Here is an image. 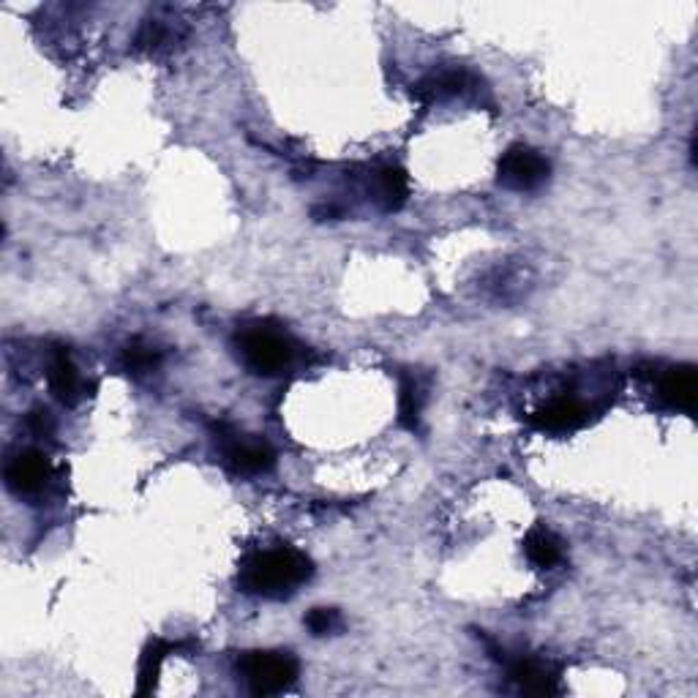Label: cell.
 <instances>
[{"label": "cell", "mask_w": 698, "mask_h": 698, "mask_svg": "<svg viewBox=\"0 0 698 698\" xmlns=\"http://www.w3.org/2000/svg\"><path fill=\"white\" fill-rule=\"evenodd\" d=\"M314 576L312 557L292 546L265 548L243 559L238 570V587L251 598L287 600Z\"/></svg>", "instance_id": "6da1fadb"}, {"label": "cell", "mask_w": 698, "mask_h": 698, "mask_svg": "<svg viewBox=\"0 0 698 698\" xmlns=\"http://www.w3.org/2000/svg\"><path fill=\"white\" fill-rule=\"evenodd\" d=\"M240 363L257 377H279L290 369L295 358V345L287 334L268 325H246L232 339Z\"/></svg>", "instance_id": "7a4b0ae2"}, {"label": "cell", "mask_w": 698, "mask_h": 698, "mask_svg": "<svg viewBox=\"0 0 698 698\" xmlns=\"http://www.w3.org/2000/svg\"><path fill=\"white\" fill-rule=\"evenodd\" d=\"M301 663L287 650H249L238 657V677L251 696H276L297 683Z\"/></svg>", "instance_id": "3957f363"}, {"label": "cell", "mask_w": 698, "mask_h": 698, "mask_svg": "<svg viewBox=\"0 0 698 698\" xmlns=\"http://www.w3.org/2000/svg\"><path fill=\"white\" fill-rule=\"evenodd\" d=\"M216 445L238 475H265L276 467V450L254 434H240L230 426H216Z\"/></svg>", "instance_id": "277c9868"}, {"label": "cell", "mask_w": 698, "mask_h": 698, "mask_svg": "<svg viewBox=\"0 0 698 698\" xmlns=\"http://www.w3.org/2000/svg\"><path fill=\"white\" fill-rule=\"evenodd\" d=\"M552 175V164L541 151L526 145H513L502 153L500 164H497V181L500 186L511 188V192H535Z\"/></svg>", "instance_id": "5b68a950"}, {"label": "cell", "mask_w": 698, "mask_h": 698, "mask_svg": "<svg viewBox=\"0 0 698 698\" xmlns=\"http://www.w3.org/2000/svg\"><path fill=\"white\" fill-rule=\"evenodd\" d=\"M508 668V677L519 685L522 694L530 696H557L563 694V677L559 668L552 663H543L541 657L516 655V657H500Z\"/></svg>", "instance_id": "8992f818"}, {"label": "cell", "mask_w": 698, "mask_h": 698, "mask_svg": "<svg viewBox=\"0 0 698 698\" xmlns=\"http://www.w3.org/2000/svg\"><path fill=\"white\" fill-rule=\"evenodd\" d=\"M50 475H53V465L42 450H20L3 469L6 489L17 497L39 494L47 486Z\"/></svg>", "instance_id": "52a82bcc"}, {"label": "cell", "mask_w": 698, "mask_h": 698, "mask_svg": "<svg viewBox=\"0 0 698 698\" xmlns=\"http://www.w3.org/2000/svg\"><path fill=\"white\" fill-rule=\"evenodd\" d=\"M587 423V407L576 396H557L532 415V426L548 434L576 432Z\"/></svg>", "instance_id": "ba28073f"}, {"label": "cell", "mask_w": 698, "mask_h": 698, "mask_svg": "<svg viewBox=\"0 0 698 698\" xmlns=\"http://www.w3.org/2000/svg\"><path fill=\"white\" fill-rule=\"evenodd\" d=\"M47 382H50V393L58 399L63 407H77V404L83 402L85 382L83 377H79V369L74 366V360L68 358V352L63 347H58L53 352Z\"/></svg>", "instance_id": "9c48e42d"}, {"label": "cell", "mask_w": 698, "mask_h": 698, "mask_svg": "<svg viewBox=\"0 0 698 698\" xmlns=\"http://www.w3.org/2000/svg\"><path fill=\"white\" fill-rule=\"evenodd\" d=\"M661 402L672 410L694 412L698 399V377L694 366H674L661 377Z\"/></svg>", "instance_id": "30bf717a"}, {"label": "cell", "mask_w": 698, "mask_h": 698, "mask_svg": "<svg viewBox=\"0 0 698 698\" xmlns=\"http://www.w3.org/2000/svg\"><path fill=\"white\" fill-rule=\"evenodd\" d=\"M467 88V74L459 68H443V72H432L412 85V99L421 105H437V101L454 99Z\"/></svg>", "instance_id": "8fae6325"}, {"label": "cell", "mask_w": 698, "mask_h": 698, "mask_svg": "<svg viewBox=\"0 0 698 698\" xmlns=\"http://www.w3.org/2000/svg\"><path fill=\"white\" fill-rule=\"evenodd\" d=\"M410 177L402 167H382L374 173V203L382 214H396L407 205Z\"/></svg>", "instance_id": "7c38bea8"}, {"label": "cell", "mask_w": 698, "mask_h": 698, "mask_svg": "<svg viewBox=\"0 0 698 698\" xmlns=\"http://www.w3.org/2000/svg\"><path fill=\"white\" fill-rule=\"evenodd\" d=\"M524 554L537 570H552L554 565L563 563V557H565L563 541H559V537L543 524L532 526V530L526 532Z\"/></svg>", "instance_id": "4fadbf2b"}, {"label": "cell", "mask_w": 698, "mask_h": 698, "mask_svg": "<svg viewBox=\"0 0 698 698\" xmlns=\"http://www.w3.org/2000/svg\"><path fill=\"white\" fill-rule=\"evenodd\" d=\"M173 644H164V641H151L142 652V661H140V677H137V694L148 696L156 690L159 685V674H162V663L164 657L173 652Z\"/></svg>", "instance_id": "5bb4252c"}, {"label": "cell", "mask_w": 698, "mask_h": 698, "mask_svg": "<svg viewBox=\"0 0 698 698\" xmlns=\"http://www.w3.org/2000/svg\"><path fill=\"white\" fill-rule=\"evenodd\" d=\"M159 360H162V352L153 345H145L142 339L129 341V345L123 347V352H120V366H123V371H129V374L134 377H142L148 374V371L156 369Z\"/></svg>", "instance_id": "9a60e30c"}, {"label": "cell", "mask_w": 698, "mask_h": 698, "mask_svg": "<svg viewBox=\"0 0 698 698\" xmlns=\"http://www.w3.org/2000/svg\"><path fill=\"white\" fill-rule=\"evenodd\" d=\"M399 423L410 432H415L421 423V385L412 377L402 380V393H399Z\"/></svg>", "instance_id": "2e32d148"}, {"label": "cell", "mask_w": 698, "mask_h": 698, "mask_svg": "<svg viewBox=\"0 0 698 698\" xmlns=\"http://www.w3.org/2000/svg\"><path fill=\"white\" fill-rule=\"evenodd\" d=\"M306 628L312 631V636H334L345 628V620L336 609H312L306 614Z\"/></svg>", "instance_id": "e0dca14e"}, {"label": "cell", "mask_w": 698, "mask_h": 698, "mask_svg": "<svg viewBox=\"0 0 698 698\" xmlns=\"http://www.w3.org/2000/svg\"><path fill=\"white\" fill-rule=\"evenodd\" d=\"M28 428H31L33 432V437H53V432H55V417L50 415L47 410H42V407H36L31 412V415H28Z\"/></svg>", "instance_id": "ac0fdd59"}]
</instances>
